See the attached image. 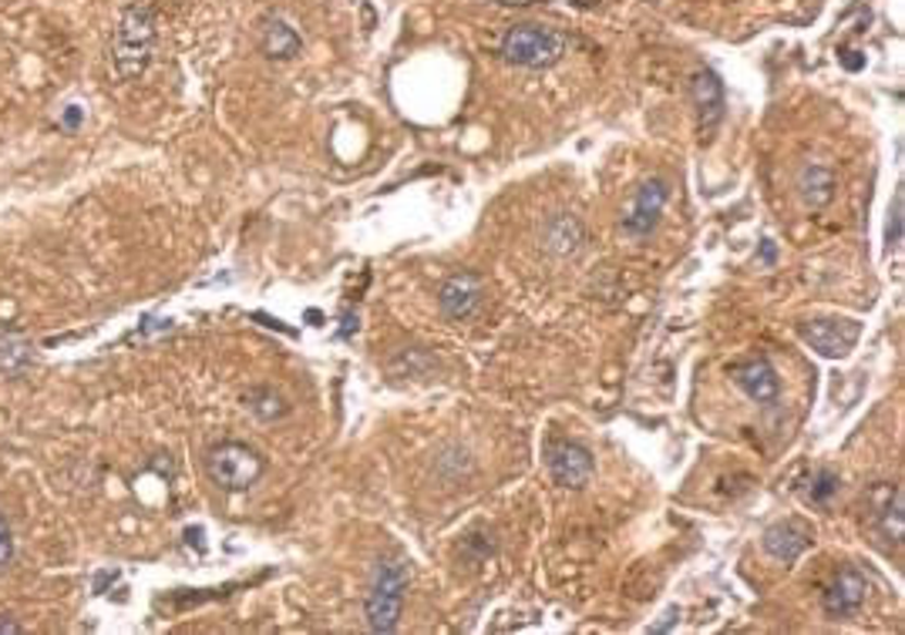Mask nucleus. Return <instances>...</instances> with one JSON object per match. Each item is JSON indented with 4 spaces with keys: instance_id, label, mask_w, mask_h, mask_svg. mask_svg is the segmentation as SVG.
<instances>
[{
    "instance_id": "nucleus-21",
    "label": "nucleus",
    "mask_w": 905,
    "mask_h": 635,
    "mask_svg": "<svg viewBox=\"0 0 905 635\" xmlns=\"http://www.w3.org/2000/svg\"><path fill=\"white\" fill-rule=\"evenodd\" d=\"M902 242V192H895V202H892V229H889V246L895 249Z\"/></svg>"
},
{
    "instance_id": "nucleus-12",
    "label": "nucleus",
    "mask_w": 905,
    "mask_h": 635,
    "mask_svg": "<svg viewBox=\"0 0 905 635\" xmlns=\"http://www.w3.org/2000/svg\"><path fill=\"white\" fill-rule=\"evenodd\" d=\"M805 548H811V528L798 518H784L765 532V551L784 565L798 562Z\"/></svg>"
},
{
    "instance_id": "nucleus-22",
    "label": "nucleus",
    "mask_w": 905,
    "mask_h": 635,
    "mask_svg": "<svg viewBox=\"0 0 905 635\" xmlns=\"http://www.w3.org/2000/svg\"><path fill=\"white\" fill-rule=\"evenodd\" d=\"M677 615H680V609H670V612L664 615L660 625H649V632H654V635H657V632H670V628L677 625Z\"/></svg>"
},
{
    "instance_id": "nucleus-4",
    "label": "nucleus",
    "mask_w": 905,
    "mask_h": 635,
    "mask_svg": "<svg viewBox=\"0 0 905 635\" xmlns=\"http://www.w3.org/2000/svg\"><path fill=\"white\" fill-rule=\"evenodd\" d=\"M566 48H569V41L559 30L542 27V24H522L501 37L498 54L519 67H553L566 54Z\"/></svg>"
},
{
    "instance_id": "nucleus-6",
    "label": "nucleus",
    "mask_w": 905,
    "mask_h": 635,
    "mask_svg": "<svg viewBox=\"0 0 905 635\" xmlns=\"http://www.w3.org/2000/svg\"><path fill=\"white\" fill-rule=\"evenodd\" d=\"M868 514L882 548H898L905 535V498L898 484H876L868 491Z\"/></svg>"
},
{
    "instance_id": "nucleus-20",
    "label": "nucleus",
    "mask_w": 905,
    "mask_h": 635,
    "mask_svg": "<svg viewBox=\"0 0 905 635\" xmlns=\"http://www.w3.org/2000/svg\"><path fill=\"white\" fill-rule=\"evenodd\" d=\"M11 558H14V532L8 525V518L0 514V569L11 565Z\"/></svg>"
},
{
    "instance_id": "nucleus-19",
    "label": "nucleus",
    "mask_w": 905,
    "mask_h": 635,
    "mask_svg": "<svg viewBox=\"0 0 905 635\" xmlns=\"http://www.w3.org/2000/svg\"><path fill=\"white\" fill-rule=\"evenodd\" d=\"M839 491V477L831 474V471H818L815 477H811V488H808V498L815 501V505H825L831 495Z\"/></svg>"
},
{
    "instance_id": "nucleus-2",
    "label": "nucleus",
    "mask_w": 905,
    "mask_h": 635,
    "mask_svg": "<svg viewBox=\"0 0 905 635\" xmlns=\"http://www.w3.org/2000/svg\"><path fill=\"white\" fill-rule=\"evenodd\" d=\"M206 471L220 491L239 495V491H249L263 477L266 461L260 458V451H252L243 440H223L206 455Z\"/></svg>"
},
{
    "instance_id": "nucleus-24",
    "label": "nucleus",
    "mask_w": 905,
    "mask_h": 635,
    "mask_svg": "<svg viewBox=\"0 0 905 635\" xmlns=\"http://www.w3.org/2000/svg\"><path fill=\"white\" fill-rule=\"evenodd\" d=\"M78 122H82V108H67L64 111V128H78Z\"/></svg>"
},
{
    "instance_id": "nucleus-23",
    "label": "nucleus",
    "mask_w": 905,
    "mask_h": 635,
    "mask_svg": "<svg viewBox=\"0 0 905 635\" xmlns=\"http://www.w3.org/2000/svg\"><path fill=\"white\" fill-rule=\"evenodd\" d=\"M21 632H24L21 622H14V619H8V615H0V635H21Z\"/></svg>"
},
{
    "instance_id": "nucleus-11",
    "label": "nucleus",
    "mask_w": 905,
    "mask_h": 635,
    "mask_svg": "<svg viewBox=\"0 0 905 635\" xmlns=\"http://www.w3.org/2000/svg\"><path fill=\"white\" fill-rule=\"evenodd\" d=\"M482 296H485V286H482L479 273H458L442 286L438 303H442V313L448 320H468L479 310Z\"/></svg>"
},
{
    "instance_id": "nucleus-15",
    "label": "nucleus",
    "mask_w": 905,
    "mask_h": 635,
    "mask_svg": "<svg viewBox=\"0 0 905 635\" xmlns=\"http://www.w3.org/2000/svg\"><path fill=\"white\" fill-rule=\"evenodd\" d=\"M542 239H546V249H549V252H556V256H572L579 246H583V226H579V222H575L572 215L559 212V215H553V219L546 222V229H542Z\"/></svg>"
},
{
    "instance_id": "nucleus-3",
    "label": "nucleus",
    "mask_w": 905,
    "mask_h": 635,
    "mask_svg": "<svg viewBox=\"0 0 905 635\" xmlns=\"http://www.w3.org/2000/svg\"><path fill=\"white\" fill-rule=\"evenodd\" d=\"M405 592H408V562L401 558H384L377 565V578L371 585V595L364 602L368 628L371 632H394L401 622L405 609Z\"/></svg>"
},
{
    "instance_id": "nucleus-5",
    "label": "nucleus",
    "mask_w": 905,
    "mask_h": 635,
    "mask_svg": "<svg viewBox=\"0 0 905 635\" xmlns=\"http://www.w3.org/2000/svg\"><path fill=\"white\" fill-rule=\"evenodd\" d=\"M667 199H670V189H667V182L664 178H646L636 196L627 202L623 209V219H620V229L623 236L630 239H646L649 233H654L660 226V215L667 209Z\"/></svg>"
},
{
    "instance_id": "nucleus-9",
    "label": "nucleus",
    "mask_w": 905,
    "mask_h": 635,
    "mask_svg": "<svg viewBox=\"0 0 905 635\" xmlns=\"http://www.w3.org/2000/svg\"><path fill=\"white\" fill-rule=\"evenodd\" d=\"M868 599V578L855 569H842L821 592V609L828 619H848Z\"/></svg>"
},
{
    "instance_id": "nucleus-18",
    "label": "nucleus",
    "mask_w": 905,
    "mask_h": 635,
    "mask_svg": "<svg viewBox=\"0 0 905 635\" xmlns=\"http://www.w3.org/2000/svg\"><path fill=\"white\" fill-rule=\"evenodd\" d=\"M30 363V344L17 329H0V370L21 373Z\"/></svg>"
},
{
    "instance_id": "nucleus-16",
    "label": "nucleus",
    "mask_w": 905,
    "mask_h": 635,
    "mask_svg": "<svg viewBox=\"0 0 905 635\" xmlns=\"http://www.w3.org/2000/svg\"><path fill=\"white\" fill-rule=\"evenodd\" d=\"M798 189H802V199L808 206H825L831 196H835V175H831L825 165H808L802 172Z\"/></svg>"
},
{
    "instance_id": "nucleus-14",
    "label": "nucleus",
    "mask_w": 905,
    "mask_h": 635,
    "mask_svg": "<svg viewBox=\"0 0 905 635\" xmlns=\"http://www.w3.org/2000/svg\"><path fill=\"white\" fill-rule=\"evenodd\" d=\"M263 51H266V58H273V61H289V58H297L300 54V48H303V41H300V34L294 30V24H286L283 17H270L266 24H263Z\"/></svg>"
},
{
    "instance_id": "nucleus-8",
    "label": "nucleus",
    "mask_w": 905,
    "mask_h": 635,
    "mask_svg": "<svg viewBox=\"0 0 905 635\" xmlns=\"http://www.w3.org/2000/svg\"><path fill=\"white\" fill-rule=\"evenodd\" d=\"M798 333L821 357H848L858 344L861 326L855 320H808L798 326Z\"/></svg>"
},
{
    "instance_id": "nucleus-1",
    "label": "nucleus",
    "mask_w": 905,
    "mask_h": 635,
    "mask_svg": "<svg viewBox=\"0 0 905 635\" xmlns=\"http://www.w3.org/2000/svg\"><path fill=\"white\" fill-rule=\"evenodd\" d=\"M156 27H159V14L152 4H132L122 14L112 37V61L122 82H135L149 67L152 48H156Z\"/></svg>"
},
{
    "instance_id": "nucleus-17",
    "label": "nucleus",
    "mask_w": 905,
    "mask_h": 635,
    "mask_svg": "<svg viewBox=\"0 0 905 635\" xmlns=\"http://www.w3.org/2000/svg\"><path fill=\"white\" fill-rule=\"evenodd\" d=\"M243 400H246V407H249L260 421H280V418L289 414V403H286L276 390H270V387H249V390L243 394Z\"/></svg>"
},
{
    "instance_id": "nucleus-25",
    "label": "nucleus",
    "mask_w": 905,
    "mask_h": 635,
    "mask_svg": "<svg viewBox=\"0 0 905 635\" xmlns=\"http://www.w3.org/2000/svg\"><path fill=\"white\" fill-rule=\"evenodd\" d=\"M590 4H596V0H586V8H590Z\"/></svg>"
},
{
    "instance_id": "nucleus-10",
    "label": "nucleus",
    "mask_w": 905,
    "mask_h": 635,
    "mask_svg": "<svg viewBox=\"0 0 905 635\" xmlns=\"http://www.w3.org/2000/svg\"><path fill=\"white\" fill-rule=\"evenodd\" d=\"M691 91L697 101V128H701L704 141H710L723 122V104H728L723 101V85L710 67H701L691 78Z\"/></svg>"
},
{
    "instance_id": "nucleus-13",
    "label": "nucleus",
    "mask_w": 905,
    "mask_h": 635,
    "mask_svg": "<svg viewBox=\"0 0 905 635\" xmlns=\"http://www.w3.org/2000/svg\"><path fill=\"white\" fill-rule=\"evenodd\" d=\"M734 384L754 400V403H778V394H781V384H778V373L774 366L765 360V357H757V360H747V363H737L734 370Z\"/></svg>"
},
{
    "instance_id": "nucleus-7",
    "label": "nucleus",
    "mask_w": 905,
    "mask_h": 635,
    "mask_svg": "<svg viewBox=\"0 0 905 635\" xmlns=\"http://www.w3.org/2000/svg\"><path fill=\"white\" fill-rule=\"evenodd\" d=\"M546 464L553 481L562 484V488L579 491L593 481V455L575 440H553L546 451Z\"/></svg>"
}]
</instances>
